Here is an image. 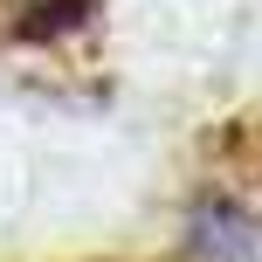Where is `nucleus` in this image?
<instances>
[{
	"instance_id": "nucleus-1",
	"label": "nucleus",
	"mask_w": 262,
	"mask_h": 262,
	"mask_svg": "<svg viewBox=\"0 0 262 262\" xmlns=\"http://www.w3.org/2000/svg\"><path fill=\"white\" fill-rule=\"evenodd\" d=\"M180 262H262V214L228 193H200L180 228Z\"/></svg>"
},
{
	"instance_id": "nucleus-2",
	"label": "nucleus",
	"mask_w": 262,
	"mask_h": 262,
	"mask_svg": "<svg viewBox=\"0 0 262 262\" xmlns=\"http://www.w3.org/2000/svg\"><path fill=\"white\" fill-rule=\"evenodd\" d=\"M7 7H14L21 41H62V35H83L97 21V0H7Z\"/></svg>"
}]
</instances>
